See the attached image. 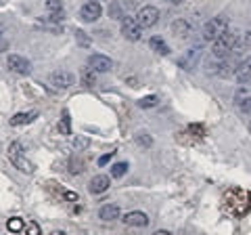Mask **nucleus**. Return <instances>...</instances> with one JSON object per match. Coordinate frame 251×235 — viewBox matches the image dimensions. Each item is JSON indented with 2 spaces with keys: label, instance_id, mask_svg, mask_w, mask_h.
Returning a JSON list of instances; mask_svg holds the SVG:
<instances>
[{
  "label": "nucleus",
  "instance_id": "7",
  "mask_svg": "<svg viewBox=\"0 0 251 235\" xmlns=\"http://www.w3.org/2000/svg\"><path fill=\"white\" fill-rule=\"evenodd\" d=\"M122 34H124V38H128V40H132V42H136V40H140L143 28L138 26V21H136V19L126 17V19L122 21Z\"/></svg>",
  "mask_w": 251,
  "mask_h": 235
},
{
  "label": "nucleus",
  "instance_id": "12",
  "mask_svg": "<svg viewBox=\"0 0 251 235\" xmlns=\"http://www.w3.org/2000/svg\"><path fill=\"white\" fill-rule=\"evenodd\" d=\"M124 223L128 227H147L149 225V216L145 212H140V210H132L124 216Z\"/></svg>",
  "mask_w": 251,
  "mask_h": 235
},
{
  "label": "nucleus",
  "instance_id": "13",
  "mask_svg": "<svg viewBox=\"0 0 251 235\" xmlns=\"http://www.w3.org/2000/svg\"><path fill=\"white\" fill-rule=\"evenodd\" d=\"M234 76H237L239 84H247L251 80V57H247L243 63L237 65V69H234Z\"/></svg>",
  "mask_w": 251,
  "mask_h": 235
},
{
  "label": "nucleus",
  "instance_id": "6",
  "mask_svg": "<svg viewBox=\"0 0 251 235\" xmlns=\"http://www.w3.org/2000/svg\"><path fill=\"white\" fill-rule=\"evenodd\" d=\"M6 67H9L11 72L19 74V76H27L31 72V63L25 57H21V55H9V59H6Z\"/></svg>",
  "mask_w": 251,
  "mask_h": 235
},
{
  "label": "nucleus",
  "instance_id": "20",
  "mask_svg": "<svg viewBox=\"0 0 251 235\" xmlns=\"http://www.w3.org/2000/svg\"><path fill=\"white\" fill-rule=\"evenodd\" d=\"M149 44H151L153 51L161 53V55H168V53H170V46H168L166 40H163V38H159V36H153L151 40H149Z\"/></svg>",
  "mask_w": 251,
  "mask_h": 235
},
{
  "label": "nucleus",
  "instance_id": "15",
  "mask_svg": "<svg viewBox=\"0 0 251 235\" xmlns=\"http://www.w3.org/2000/svg\"><path fill=\"white\" fill-rule=\"evenodd\" d=\"M249 49H251V29H249V32H243V34H239L237 42H234V49H232V53L243 55V53H247Z\"/></svg>",
  "mask_w": 251,
  "mask_h": 235
},
{
  "label": "nucleus",
  "instance_id": "30",
  "mask_svg": "<svg viewBox=\"0 0 251 235\" xmlns=\"http://www.w3.org/2000/svg\"><path fill=\"white\" fill-rule=\"evenodd\" d=\"M25 231H27V235H42V233H40V227H38V223H27Z\"/></svg>",
  "mask_w": 251,
  "mask_h": 235
},
{
  "label": "nucleus",
  "instance_id": "2",
  "mask_svg": "<svg viewBox=\"0 0 251 235\" xmlns=\"http://www.w3.org/2000/svg\"><path fill=\"white\" fill-rule=\"evenodd\" d=\"M6 158H9V162H11L17 170L27 172V175H31V172H34V164H31V162L25 158V153H23V145L19 143V141H15V143L9 145Z\"/></svg>",
  "mask_w": 251,
  "mask_h": 235
},
{
  "label": "nucleus",
  "instance_id": "8",
  "mask_svg": "<svg viewBox=\"0 0 251 235\" xmlns=\"http://www.w3.org/2000/svg\"><path fill=\"white\" fill-rule=\"evenodd\" d=\"M88 65L92 72H97V74H107L109 69L113 67V61L105 57V55H90L88 57Z\"/></svg>",
  "mask_w": 251,
  "mask_h": 235
},
{
  "label": "nucleus",
  "instance_id": "21",
  "mask_svg": "<svg viewBox=\"0 0 251 235\" xmlns=\"http://www.w3.org/2000/svg\"><path fill=\"white\" fill-rule=\"evenodd\" d=\"M59 132L61 135H72V118H69V112L65 109L61 116V122H59Z\"/></svg>",
  "mask_w": 251,
  "mask_h": 235
},
{
  "label": "nucleus",
  "instance_id": "39",
  "mask_svg": "<svg viewBox=\"0 0 251 235\" xmlns=\"http://www.w3.org/2000/svg\"><path fill=\"white\" fill-rule=\"evenodd\" d=\"M249 132H251V124H249Z\"/></svg>",
  "mask_w": 251,
  "mask_h": 235
},
{
  "label": "nucleus",
  "instance_id": "11",
  "mask_svg": "<svg viewBox=\"0 0 251 235\" xmlns=\"http://www.w3.org/2000/svg\"><path fill=\"white\" fill-rule=\"evenodd\" d=\"M234 101H237L241 112L251 114V88H247V86L243 84V88H239L237 95H234Z\"/></svg>",
  "mask_w": 251,
  "mask_h": 235
},
{
  "label": "nucleus",
  "instance_id": "27",
  "mask_svg": "<svg viewBox=\"0 0 251 235\" xmlns=\"http://www.w3.org/2000/svg\"><path fill=\"white\" fill-rule=\"evenodd\" d=\"M46 9H49V13H59L63 11V2L61 0H46Z\"/></svg>",
  "mask_w": 251,
  "mask_h": 235
},
{
  "label": "nucleus",
  "instance_id": "38",
  "mask_svg": "<svg viewBox=\"0 0 251 235\" xmlns=\"http://www.w3.org/2000/svg\"><path fill=\"white\" fill-rule=\"evenodd\" d=\"M54 235H65V233H54Z\"/></svg>",
  "mask_w": 251,
  "mask_h": 235
},
{
  "label": "nucleus",
  "instance_id": "18",
  "mask_svg": "<svg viewBox=\"0 0 251 235\" xmlns=\"http://www.w3.org/2000/svg\"><path fill=\"white\" fill-rule=\"evenodd\" d=\"M170 28H172V32H174V36H178V38H186L191 34V23L184 21V19H176Z\"/></svg>",
  "mask_w": 251,
  "mask_h": 235
},
{
  "label": "nucleus",
  "instance_id": "36",
  "mask_svg": "<svg viewBox=\"0 0 251 235\" xmlns=\"http://www.w3.org/2000/svg\"><path fill=\"white\" fill-rule=\"evenodd\" d=\"M153 235H172L170 231H166V229H159V231H155Z\"/></svg>",
  "mask_w": 251,
  "mask_h": 235
},
{
  "label": "nucleus",
  "instance_id": "16",
  "mask_svg": "<svg viewBox=\"0 0 251 235\" xmlns=\"http://www.w3.org/2000/svg\"><path fill=\"white\" fill-rule=\"evenodd\" d=\"M99 216L103 218V221L111 223L115 218H120V206H115V204H105V206L99 210Z\"/></svg>",
  "mask_w": 251,
  "mask_h": 235
},
{
  "label": "nucleus",
  "instance_id": "34",
  "mask_svg": "<svg viewBox=\"0 0 251 235\" xmlns=\"http://www.w3.org/2000/svg\"><path fill=\"white\" fill-rule=\"evenodd\" d=\"M113 155H115V151H109V153H105V155H100V158H99V164H100V166H103V164H107L109 160L113 158Z\"/></svg>",
  "mask_w": 251,
  "mask_h": 235
},
{
  "label": "nucleus",
  "instance_id": "35",
  "mask_svg": "<svg viewBox=\"0 0 251 235\" xmlns=\"http://www.w3.org/2000/svg\"><path fill=\"white\" fill-rule=\"evenodd\" d=\"M4 51H9V40L0 36V53H4Z\"/></svg>",
  "mask_w": 251,
  "mask_h": 235
},
{
  "label": "nucleus",
  "instance_id": "33",
  "mask_svg": "<svg viewBox=\"0 0 251 235\" xmlns=\"http://www.w3.org/2000/svg\"><path fill=\"white\" fill-rule=\"evenodd\" d=\"M63 195H65V200H69V202H80V195H77L75 191H65Z\"/></svg>",
  "mask_w": 251,
  "mask_h": 235
},
{
  "label": "nucleus",
  "instance_id": "26",
  "mask_svg": "<svg viewBox=\"0 0 251 235\" xmlns=\"http://www.w3.org/2000/svg\"><path fill=\"white\" fill-rule=\"evenodd\" d=\"M136 143L143 145V147H151L153 145V139L149 137L147 132H138V135H136Z\"/></svg>",
  "mask_w": 251,
  "mask_h": 235
},
{
  "label": "nucleus",
  "instance_id": "24",
  "mask_svg": "<svg viewBox=\"0 0 251 235\" xmlns=\"http://www.w3.org/2000/svg\"><path fill=\"white\" fill-rule=\"evenodd\" d=\"M94 74H97V72H92L90 67H86L82 72V80H84L86 86H94V84H97V76H94Z\"/></svg>",
  "mask_w": 251,
  "mask_h": 235
},
{
  "label": "nucleus",
  "instance_id": "10",
  "mask_svg": "<svg viewBox=\"0 0 251 235\" xmlns=\"http://www.w3.org/2000/svg\"><path fill=\"white\" fill-rule=\"evenodd\" d=\"M130 9H134V2H120V0H113L109 4V17L111 19H126V13Z\"/></svg>",
  "mask_w": 251,
  "mask_h": 235
},
{
  "label": "nucleus",
  "instance_id": "25",
  "mask_svg": "<svg viewBox=\"0 0 251 235\" xmlns=\"http://www.w3.org/2000/svg\"><path fill=\"white\" fill-rule=\"evenodd\" d=\"M157 103H159V97H155V95H149V97H143L138 101V105L143 107V109H149V107H155Z\"/></svg>",
  "mask_w": 251,
  "mask_h": 235
},
{
  "label": "nucleus",
  "instance_id": "3",
  "mask_svg": "<svg viewBox=\"0 0 251 235\" xmlns=\"http://www.w3.org/2000/svg\"><path fill=\"white\" fill-rule=\"evenodd\" d=\"M239 38V32H226L224 36H220L218 40L214 42V49H211V55H214L216 59H226V55L232 53L234 49V42H237Z\"/></svg>",
  "mask_w": 251,
  "mask_h": 235
},
{
  "label": "nucleus",
  "instance_id": "28",
  "mask_svg": "<svg viewBox=\"0 0 251 235\" xmlns=\"http://www.w3.org/2000/svg\"><path fill=\"white\" fill-rule=\"evenodd\" d=\"M86 147H88V139L80 137V139H75V141H74V149H75V151H80V149H86Z\"/></svg>",
  "mask_w": 251,
  "mask_h": 235
},
{
  "label": "nucleus",
  "instance_id": "37",
  "mask_svg": "<svg viewBox=\"0 0 251 235\" xmlns=\"http://www.w3.org/2000/svg\"><path fill=\"white\" fill-rule=\"evenodd\" d=\"M170 2H172V4H182L184 0H170Z\"/></svg>",
  "mask_w": 251,
  "mask_h": 235
},
{
  "label": "nucleus",
  "instance_id": "23",
  "mask_svg": "<svg viewBox=\"0 0 251 235\" xmlns=\"http://www.w3.org/2000/svg\"><path fill=\"white\" fill-rule=\"evenodd\" d=\"M126 172H128V164H126V162H117V164H113V168H111V176L122 178Z\"/></svg>",
  "mask_w": 251,
  "mask_h": 235
},
{
  "label": "nucleus",
  "instance_id": "31",
  "mask_svg": "<svg viewBox=\"0 0 251 235\" xmlns=\"http://www.w3.org/2000/svg\"><path fill=\"white\" fill-rule=\"evenodd\" d=\"M82 166H84V164H82L80 160H74V162H72V168H69V170H72V172H74V175H80V172L84 170Z\"/></svg>",
  "mask_w": 251,
  "mask_h": 235
},
{
  "label": "nucleus",
  "instance_id": "29",
  "mask_svg": "<svg viewBox=\"0 0 251 235\" xmlns=\"http://www.w3.org/2000/svg\"><path fill=\"white\" fill-rule=\"evenodd\" d=\"M46 19L52 21V23H59V21L65 19V11H59V13H49V17H46Z\"/></svg>",
  "mask_w": 251,
  "mask_h": 235
},
{
  "label": "nucleus",
  "instance_id": "22",
  "mask_svg": "<svg viewBox=\"0 0 251 235\" xmlns=\"http://www.w3.org/2000/svg\"><path fill=\"white\" fill-rule=\"evenodd\" d=\"M23 218H19V216H13L9 223H6V229L9 231H13V233H19V231H23Z\"/></svg>",
  "mask_w": 251,
  "mask_h": 235
},
{
  "label": "nucleus",
  "instance_id": "19",
  "mask_svg": "<svg viewBox=\"0 0 251 235\" xmlns=\"http://www.w3.org/2000/svg\"><path fill=\"white\" fill-rule=\"evenodd\" d=\"M199 55H201V46H195V49H191L186 53V57L180 59V65H182L184 69H191L195 65V61L199 59Z\"/></svg>",
  "mask_w": 251,
  "mask_h": 235
},
{
  "label": "nucleus",
  "instance_id": "17",
  "mask_svg": "<svg viewBox=\"0 0 251 235\" xmlns=\"http://www.w3.org/2000/svg\"><path fill=\"white\" fill-rule=\"evenodd\" d=\"M38 118V112L36 109H31V112H21V114H15L11 118V124L13 126H21V124H29V122H34Z\"/></svg>",
  "mask_w": 251,
  "mask_h": 235
},
{
  "label": "nucleus",
  "instance_id": "5",
  "mask_svg": "<svg viewBox=\"0 0 251 235\" xmlns=\"http://www.w3.org/2000/svg\"><path fill=\"white\" fill-rule=\"evenodd\" d=\"M157 19H159V11H157V6H143L138 13H136V21H138V26L147 29V28H153Z\"/></svg>",
  "mask_w": 251,
  "mask_h": 235
},
{
  "label": "nucleus",
  "instance_id": "1",
  "mask_svg": "<svg viewBox=\"0 0 251 235\" xmlns=\"http://www.w3.org/2000/svg\"><path fill=\"white\" fill-rule=\"evenodd\" d=\"M228 26H230L228 17H226V15H218V17L209 19L205 26H203V38H205V40L216 42L220 36H224L226 32H228Z\"/></svg>",
  "mask_w": 251,
  "mask_h": 235
},
{
  "label": "nucleus",
  "instance_id": "14",
  "mask_svg": "<svg viewBox=\"0 0 251 235\" xmlns=\"http://www.w3.org/2000/svg\"><path fill=\"white\" fill-rule=\"evenodd\" d=\"M109 185H111V183H109L107 175H97V176H92L88 189H90V193H105L109 189Z\"/></svg>",
  "mask_w": 251,
  "mask_h": 235
},
{
  "label": "nucleus",
  "instance_id": "40",
  "mask_svg": "<svg viewBox=\"0 0 251 235\" xmlns=\"http://www.w3.org/2000/svg\"><path fill=\"white\" fill-rule=\"evenodd\" d=\"M97 2H99V0H97ZM107 2H109V0H107Z\"/></svg>",
  "mask_w": 251,
  "mask_h": 235
},
{
  "label": "nucleus",
  "instance_id": "4",
  "mask_svg": "<svg viewBox=\"0 0 251 235\" xmlns=\"http://www.w3.org/2000/svg\"><path fill=\"white\" fill-rule=\"evenodd\" d=\"M74 82H75V76L72 72H67V69H57V72H52L49 76V84L52 88H59V90L69 88Z\"/></svg>",
  "mask_w": 251,
  "mask_h": 235
},
{
  "label": "nucleus",
  "instance_id": "32",
  "mask_svg": "<svg viewBox=\"0 0 251 235\" xmlns=\"http://www.w3.org/2000/svg\"><path fill=\"white\" fill-rule=\"evenodd\" d=\"M75 36H77V40H80V44H90V40H88V36H86L82 29H77L75 32Z\"/></svg>",
  "mask_w": 251,
  "mask_h": 235
},
{
  "label": "nucleus",
  "instance_id": "9",
  "mask_svg": "<svg viewBox=\"0 0 251 235\" xmlns=\"http://www.w3.org/2000/svg\"><path fill=\"white\" fill-rule=\"evenodd\" d=\"M100 13H103L100 4L97 2V0H90V2H86V4L82 6L80 17H82V21H86V23H92V21H97V19L100 17Z\"/></svg>",
  "mask_w": 251,
  "mask_h": 235
}]
</instances>
